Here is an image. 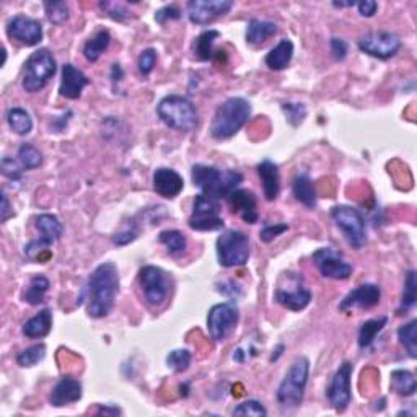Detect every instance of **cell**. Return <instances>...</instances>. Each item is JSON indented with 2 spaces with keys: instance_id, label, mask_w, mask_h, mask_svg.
<instances>
[{
  "instance_id": "obj_57",
  "label": "cell",
  "mask_w": 417,
  "mask_h": 417,
  "mask_svg": "<svg viewBox=\"0 0 417 417\" xmlns=\"http://www.w3.org/2000/svg\"><path fill=\"white\" fill-rule=\"evenodd\" d=\"M332 6L334 7H339V8H343V7H354V6H357V2H334L332 3Z\"/></svg>"
},
{
  "instance_id": "obj_56",
  "label": "cell",
  "mask_w": 417,
  "mask_h": 417,
  "mask_svg": "<svg viewBox=\"0 0 417 417\" xmlns=\"http://www.w3.org/2000/svg\"><path fill=\"white\" fill-rule=\"evenodd\" d=\"M284 349H285V348H284V344H279V346H278V348H275V349L273 350V352H274V354H273V355H271V362H275V360H278V359L280 357V355H282V354H284Z\"/></svg>"
},
{
  "instance_id": "obj_34",
  "label": "cell",
  "mask_w": 417,
  "mask_h": 417,
  "mask_svg": "<svg viewBox=\"0 0 417 417\" xmlns=\"http://www.w3.org/2000/svg\"><path fill=\"white\" fill-rule=\"evenodd\" d=\"M7 123L13 133L18 135L30 134L33 129V119L30 112L23 110V108H10V110L7 111Z\"/></svg>"
},
{
  "instance_id": "obj_29",
  "label": "cell",
  "mask_w": 417,
  "mask_h": 417,
  "mask_svg": "<svg viewBox=\"0 0 417 417\" xmlns=\"http://www.w3.org/2000/svg\"><path fill=\"white\" fill-rule=\"evenodd\" d=\"M111 43V35L108 30H100L93 35L83 46V56L88 62H96Z\"/></svg>"
},
{
  "instance_id": "obj_3",
  "label": "cell",
  "mask_w": 417,
  "mask_h": 417,
  "mask_svg": "<svg viewBox=\"0 0 417 417\" xmlns=\"http://www.w3.org/2000/svg\"><path fill=\"white\" fill-rule=\"evenodd\" d=\"M251 116V105L241 96H232L225 100L215 111L210 123V135L217 140L232 139Z\"/></svg>"
},
{
  "instance_id": "obj_45",
  "label": "cell",
  "mask_w": 417,
  "mask_h": 417,
  "mask_svg": "<svg viewBox=\"0 0 417 417\" xmlns=\"http://www.w3.org/2000/svg\"><path fill=\"white\" fill-rule=\"evenodd\" d=\"M233 416H257V417H264L268 416V411L266 407L261 405L259 401L256 400H248L241 405H238L235 409H233Z\"/></svg>"
},
{
  "instance_id": "obj_30",
  "label": "cell",
  "mask_w": 417,
  "mask_h": 417,
  "mask_svg": "<svg viewBox=\"0 0 417 417\" xmlns=\"http://www.w3.org/2000/svg\"><path fill=\"white\" fill-rule=\"evenodd\" d=\"M36 228L40 235L49 241H58L64 235V225L53 214H41L36 219Z\"/></svg>"
},
{
  "instance_id": "obj_12",
  "label": "cell",
  "mask_w": 417,
  "mask_h": 417,
  "mask_svg": "<svg viewBox=\"0 0 417 417\" xmlns=\"http://www.w3.org/2000/svg\"><path fill=\"white\" fill-rule=\"evenodd\" d=\"M354 364L344 362L339 365L332 375L330 385L326 388V396L331 407L337 412H343L348 409V406L352 401V386H350V378H352Z\"/></svg>"
},
{
  "instance_id": "obj_22",
  "label": "cell",
  "mask_w": 417,
  "mask_h": 417,
  "mask_svg": "<svg viewBox=\"0 0 417 417\" xmlns=\"http://www.w3.org/2000/svg\"><path fill=\"white\" fill-rule=\"evenodd\" d=\"M182 187H185L182 176L171 168L162 167L153 173V189L162 198L175 199L176 196H180Z\"/></svg>"
},
{
  "instance_id": "obj_1",
  "label": "cell",
  "mask_w": 417,
  "mask_h": 417,
  "mask_svg": "<svg viewBox=\"0 0 417 417\" xmlns=\"http://www.w3.org/2000/svg\"><path fill=\"white\" fill-rule=\"evenodd\" d=\"M119 292V273L114 262H103L93 271L87 284V312L92 318H103L112 310Z\"/></svg>"
},
{
  "instance_id": "obj_24",
  "label": "cell",
  "mask_w": 417,
  "mask_h": 417,
  "mask_svg": "<svg viewBox=\"0 0 417 417\" xmlns=\"http://www.w3.org/2000/svg\"><path fill=\"white\" fill-rule=\"evenodd\" d=\"M278 33V25L268 20H259V18H253L248 22L246 26V43L253 46L264 44L269 37H273Z\"/></svg>"
},
{
  "instance_id": "obj_44",
  "label": "cell",
  "mask_w": 417,
  "mask_h": 417,
  "mask_svg": "<svg viewBox=\"0 0 417 417\" xmlns=\"http://www.w3.org/2000/svg\"><path fill=\"white\" fill-rule=\"evenodd\" d=\"M139 232H140L139 223L135 222V220H130V222H128L124 225L123 230L112 235L111 240H112V243H114V245L126 246V245H129V243H133L135 238L139 237Z\"/></svg>"
},
{
  "instance_id": "obj_25",
  "label": "cell",
  "mask_w": 417,
  "mask_h": 417,
  "mask_svg": "<svg viewBox=\"0 0 417 417\" xmlns=\"http://www.w3.org/2000/svg\"><path fill=\"white\" fill-rule=\"evenodd\" d=\"M292 193L295 196V199H297L300 204L305 205V207H308V209L316 207L315 182H313L312 178L305 175V173L295 176L293 185H292Z\"/></svg>"
},
{
  "instance_id": "obj_19",
  "label": "cell",
  "mask_w": 417,
  "mask_h": 417,
  "mask_svg": "<svg viewBox=\"0 0 417 417\" xmlns=\"http://www.w3.org/2000/svg\"><path fill=\"white\" fill-rule=\"evenodd\" d=\"M83 386L82 382L78 378L72 377V375H64L60 380L56 383L53 391H51L49 402L54 407L69 406L72 402H77L82 400Z\"/></svg>"
},
{
  "instance_id": "obj_48",
  "label": "cell",
  "mask_w": 417,
  "mask_h": 417,
  "mask_svg": "<svg viewBox=\"0 0 417 417\" xmlns=\"http://www.w3.org/2000/svg\"><path fill=\"white\" fill-rule=\"evenodd\" d=\"M157 64V51L155 49H145L142 51V54L139 56V70L144 77H147L152 72L153 67Z\"/></svg>"
},
{
  "instance_id": "obj_7",
  "label": "cell",
  "mask_w": 417,
  "mask_h": 417,
  "mask_svg": "<svg viewBox=\"0 0 417 417\" xmlns=\"http://www.w3.org/2000/svg\"><path fill=\"white\" fill-rule=\"evenodd\" d=\"M58 65L49 49L41 48L28 58L25 64V74L22 78V87L26 93H37L48 85L54 77Z\"/></svg>"
},
{
  "instance_id": "obj_9",
  "label": "cell",
  "mask_w": 417,
  "mask_h": 417,
  "mask_svg": "<svg viewBox=\"0 0 417 417\" xmlns=\"http://www.w3.org/2000/svg\"><path fill=\"white\" fill-rule=\"evenodd\" d=\"M331 219L336 227L343 232V235L354 250H362L367 243L365 232V217L359 209L350 205H336L331 210Z\"/></svg>"
},
{
  "instance_id": "obj_2",
  "label": "cell",
  "mask_w": 417,
  "mask_h": 417,
  "mask_svg": "<svg viewBox=\"0 0 417 417\" xmlns=\"http://www.w3.org/2000/svg\"><path fill=\"white\" fill-rule=\"evenodd\" d=\"M194 186L199 187L201 194L207 196L210 199H227L233 191L243 182V175L235 170H219L215 167L198 165L191 170Z\"/></svg>"
},
{
  "instance_id": "obj_15",
  "label": "cell",
  "mask_w": 417,
  "mask_h": 417,
  "mask_svg": "<svg viewBox=\"0 0 417 417\" xmlns=\"http://www.w3.org/2000/svg\"><path fill=\"white\" fill-rule=\"evenodd\" d=\"M359 49L372 58L386 60L396 56L401 49V40L395 33L373 31L359 41Z\"/></svg>"
},
{
  "instance_id": "obj_16",
  "label": "cell",
  "mask_w": 417,
  "mask_h": 417,
  "mask_svg": "<svg viewBox=\"0 0 417 417\" xmlns=\"http://www.w3.org/2000/svg\"><path fill=\"white\" fill-rule=\"evenodd\" d=\"M233 6V0H191L187 2L186 12L194 25H209L230 12Z\"/></svg>"
},
{
  "instance_id": "obj_42",
  "label": "cell",
  "mask_w": 417,
  "mask_h": 417,
  "mask_svg": "<svg viewBox=\"0 0 417 417\" xmlns=\"http://www.w3.org/2000/svg\"><path fill=\"white\" fill-rule=\"evenodd\" d=\"M280 108H282L289 124L293 126V128H298L307 118V106L303 103H282Z\"/></svg>"
},
{
  "instance_id": "obj_6",
  "label": "cell",
  "mask_w": 417,
  "mask_h": 417,
  "mask_svg": "<svg viewBox=\"0 0 417 417\" xmlns=\"http://www.w3.org/2000/svg\"><path fill=\"white\" fill-rule=\"evenodd\" d=\"M274 298L279 305L290 312H302L310 305L312 292L307 287L302 274L287 271V273L280 274L278 285H275Z\"/></svg>"
},
{
  "instance_id": "obj_46",
  "label": "cell",
  "mask_w": 417,
  "mask_h": 417,
  "mask_svg": "<svg viewBox=\"0 0 417 417\" xmlns=\"http://www.w3.org/2000/svg\"><path fill=\"white\" fill-rule=\"evenodd\" d=\"M100 8L116 22H124L126 18L130 17L128 7L121 2H100Z\"/></svg>"
},
{
  "instance_id": "obj_52",
  "label": "cell",
  "mask_w": 417,
  "mask_h": 417,
  "mask_svg": "<svg viewBox=\"0 0 417 417\" xmlns=\"http://www.w3.org/2000/svg\"><path fill=\"white\" fill-rule=\"evenodd\" d=\"M357 8H359L360 15L370 18V17H373L375 13H377L378 3L373 2V0H364V2L357 3Z\"/></svg>"
},
{
  "instance_id": "obj_14",
  "label": "cell",
  "mask_w": 417,
  "mask_h": 417,
  "mask_svg": "<svg viewBox=\"0 0 417 417\" xmlns=\"http://www.w3.org/2000/svg\"><path fill=\"white\" fill-rule=\"evenodd\" d=\"M312 259L323 278L346 280L352 275V264H349L334 248H320L313 253Z\"/></svg>"
},
{
  "instance_id": "obj_10",
  "label": "cell",
  "mask_w": 417,
  "mask_h": 417,
  "mask_svg": "<svg viewBox=\"0 0 417 417\" xmlns=\"http://www.w3.org/2000/svg\"><path fill=\"white\" fill-rule=\"evenodd\" d=\"M139 282L150 307H162L171 292L170 275L158 266H144L139 271Z\"/></svg>"
},
{
  "instance_id": "obj_43",
  "label": "cell",
  "mask_w": 417,
  "mask_h": 417,
  "mask_svg": "<svg viewBox=\"0 0 417 417\" xmlns=\"http://www.w3.org/2000/svg\"><path fill=\"white\" fill-rule=\"evenodd\" d=\"M189 364H191V352L186 349L171 350L167 357V365L176 373L186 372V370L189 368Z\"/></svg>"
},
{
  "instance_id": "obj_20",
  "label": "cell",
  "mask_w": 417,
  "mask_h": 417,
  "mask_svg": "<svg viewBox=\"0 0 417 417\" xmlns=\"http://www.w3.org/2000/svg\"><path fill=\"white\" fill-rule=\"evenodd\" d=\"M90 85V78L72 64L62 65V77H60L59 93L60 96L67 100H77L80 98L83 88Z\"/></svg>"
},
{
  "instance_id": "obj_28",
  "label": "cell",
  "mask_w": 417,
  "mask_h": 417,
  "mask_svg": "<svg viewBox=\"0 0 417 417\" xmlns=\"http://www.w3.org/2000/svg\"><path fill=\"white\" fill-rule=\"evenodd\" d=\"M390 388L391 391H395L396 395L400 396H412L416 393L417 383L414 375H412L409 370H393L391 377H390Z\"/></svg>"
},
{
  "instance_id": "obj_39",
  "label": "cell",
  "mask_w": 417,
  "mask_h": 417,
  "mask_svg": "<svg viewBox=\"0 0 417 417\" xmlns=\"http://www.w3.org/2000/svg\"><path fill=\"white\" fill-rule=\"evenodd\" d=\"M18 162H20L23 170H35V168L43 165V153L33 144H22L18 148Z\"/></svg>"
},
{
  "instance_id": "obj_13",
  "label": "cell",
  "mask_w": 417,
  "mask_h": 417,
  "mask_svg": "<svg viewBox=\"0 0 417 417\" xmlns=\"http://www.w3.org/2000/svg\"><path fill=\"white\" fill-rule=\"evenodd\" d=\"M223 219L220 217V207L215 199L207 196H196L193 204V214L189 217V227L198 232H215L223 228Z\"/></svg>"
},
{
  "instance_id": "obj_27",
  "label": "cell",
  "mask_w": 417,
  "mask_h": 417,
  "mask_svg": "<svg viewBox=\"0 0 417 417\" xmlns=\"http://www.w3.org/2000/svg\"><path fill=\"white\" fill-rule=\"evenodd\" d=\"M293 58V43L290 40H282L266 56L264 62L273 70H284L289 67L290 60Z\"/></svg>"
},
{
  "instance_id": "obj_23",
  "label": "cell",
  "mask_w": 417,
  "mask_h": 417,
  "mask_svg": "<svg viewBox=\"0 0 417 417\" xmlns=\"http://www.w3.org/2000/svg\"><path fill=\"white\" fill-rule=\"evenodd\" d=\"M256 171L262 182L266 201H275L280 191V173L279 167L271 160H262L256 165Z\"/></svg>"
},
{
  "instance_id": "obj_26",
  "label": "cell",
  "mask_w": 417,
  "mask_h": 417,
  "mask_svg": "<svg viewBox=\"0 0 417 417\" xmlns=\"http://www.w3.org/2000/svg\"><path fill=\"white\" fill-rule=\"evenodd\" d=\"M51 327H53V312L44 308L23 325V334L30 339H37L48 336Z\"/></svg>"
},
{
  "instance_id": "obj_11",
  "label": "cell",
  "mask_w": 417,
  "mask_h": 417,
  "mask_svg": "<svg viewBox=\"0 0 417 417\" xmlns=\"http://www.w3.org/2000/svg\"><path fill=\"white\" fill-rule=\"evenodd\" d=\"M240 320V312L235 302L217 303L209 310L207 330L215 343H223L230 332L235 330Z\"/></svg>"
},
{
  "instance_id": "obj_4",
  "label": "cell",
  "mask_w": 417,
  "mask_h": 417,
  "mask_svg": "<svg viewBox=\"0 0 417 417\" xmlns=\"http://www.w3.org/2000/svg\"><path fill=\"white\" fill-rule=\"evenodd\" d=\"M157 114L170 129L191 133L198 128V111L193 103L181 95H168L158 103Z\"/></svg>"
},
{
  "instance_id": "obj_31",
  "label": "cell",
  "mask_w": 417,
  "mask_h": 417,
  "mask_svg": "<svg viewBox=\"0 0 417 417\" xmlns=\"http://www.w3.org/2000/svg\"><path fill=\"white\" fill-rule=\"evenodd\" d=\"M49 287L51 282L46 275H33L30 282H28L25 293H23V300H25L26 303H30V305H40V303L44 302V297L46 293H48Z\"/></svg>"
},
{
  "instance_id": "obj_47",
  "label": "cell",
  "mask_w": 417,
  "mask_h": 417,
  "mask_svg": "<svg viewBox=\"0 0 417 417\" xmlns=\"http://www.w3.org/2000/svg\"><path fill=\"white\" fill-rule=\"evenodd\" d=\"M0 168H2L3 176H7L8 180H12V181L22 180L23 167L20 165V162L13 160V158H10V157H3L2 163H0Z\"/></svg>"
},
{
  "instance_id": "obj_8",
  "label": "cell",
  "mask_w": 417,
  "mask_h": 417,
  "mask_svg": "<svg viewBox=\"0 0 417 417\" xmlns=\"http://www.w3.org/2000/svg\"><path fill=\"white\" fill-rule=\"evenodd\" d=\"M250 238L240 230H225L217 238V256L223 268L245 266L250 259Z\"/></svg>"
},
{
  "instance_id": "obj_49",
  "label": "cell",
  "mask_w": 417,
  "mask_h": 417,
  "mask_svg": "<svg viewBox=\"0 0 417 417\" xmlns=\"http://www.w3.org/2000/svg\"><path fill=\"white\" fill-rule=\"evenodd\" d=\"M289 230V225L280 222V223H274V225H266L264 228L259 232V238L264 243H271L274 238H278L279 235H282L284 232Z\"/></svg>"
},
{
  "instance_id": "obj_37",
  "label": "cell",
  "mask_w": 417,
  "mask_h": 417,
  "mask_svg": "<svg viewBox=\"0 0 417 417\" xmlns=\"http://www.w3.org/2000/svg\"><path fill=\"white\" fill-rule=\"evenodd\" d=\"M417 300V280H416V271H409L406 274L405 279V290H402L401 305L398 308V315H405L416 305Z\"/></svg>"
},
{
  "instance_id": "obj_21",
  "label": "cell",
  "mask_w": 417,
  "mask_h": 417,
  "mask_svg": "<svg viewBox=\"0 0 417 417\" xmlns=\"http://www.w3.org/2000/svg\"><path fill=\"white\" fill-rule=\"evenodd\" d=\"M232 212L240 215L243 222L256 223L259 215H257V199L253 191L248 189H235L227 198Z\"/></svg>"
},
{
  "instance_id": "obj_32",
  "label": "cell",
  "mask_w": 417,
  "mask_h": 417,
  "mask_svg": "<svg viewBox=\"0 0 417 417\" xmlns=\"http://www.w3.org/2000/svg\"><path fill=\"white\" fill-rule=\"evenodd\" d=\"M386 323H388V316L373 318V320L365 321L359 330V348L360 349L370 348V346L373 344V341L377 339L378 332L386 326Z\"/></svg>"
},
{
  "instance_id": "obj_55",
  "label": "cell",
  "mask_w": 417,
  "mask_h": 417,
  "mask_svg": "<svg viewBox=\"0 0 417 417\" xmlns=\"http://www.w3.org/2000/svg\"><path fill=\"white\" fill-rule=\"evenodd\" d=\"M0 212H2V222H6L8 219V215H10V204H8V198L7 194H2V209H0Z\"/></svg>"
},
{
  "instance_id": "obj_36",
  "label": "cell",
  "mask_w": 417,
  "mask_h": 417,
  "mask_svg": "<svg viewBox=\"0 0 417 417\" xmlns=\"http://www.w3.org/2000/svg\"><path fill=\"white\" fill-rule=\"evenodd\" d=\"M53 246V241L46 240V238L40 237L37 240H33L25 246V255L30 261L35 262H48L53 256L49 248Z\"/></svg>"
},
{
  "instance_id": "obj_40",
  "label": "cell",
  "mask_w": 417,
  "mask_h": 417,
  "mask_svg": "<svg viewBox=\"0 0 417 417\" xmlns=\"http://www.w3.org/2000/svg\"><path fill=\"white\" fill-rule=\"evenodd\" d=\"M46 355V346L44 344H35L31 348L22 350L17 355V364L20 367H35L36 364H40Z\"/></svg>"
},
{
  "instance_id": "obj_38",
  "label": "cell",
  "mask_w": 417,
  "mask_h": 417,
  "mask_svg": "<svg viewBox=\"0 0 417 417\" xmlns=\"http://www.w3.org/2000/svg\"><path fill=\"white\" fill-rule=\"evenodd\" d=\"M398 339L405 346L407 355L411 359L417 357V320H411L407 325L398 330Z\"/></svg>"
},
{
  "instance_id": "obj_33",
  "label": "cell",
  "mask_w": 417,
  "mask_h": 417,
  "mask_svg": "<svg viewBox=\"0 0 417 417\" xmlns=\"http://www.w3.org/2000/svg\"><path fill=\"white\" fill-rule=\"evenodd\" d=\"M220 37V33L217 30H209L201 33V35L196 37L194 44H193V51L194 56L199 60H210L214 58V43Z\"/></svg>"
},
{
  "instance_id": "obj_41",
  "label": "cell",
  "mask_w": 417,
  "mask_h": 417,
  "mask_svg": "<svg viewBox=\"0 0 417 417\" xmlns=\"http://www.w3.org/2000/svg\"><path fill=\"white\" fill-rule=\"evenodd\" d=\"M44 10H46V17L51 23L54 25H64L65 22L69 20V3L67 2H44Z\"/></svg>"
},
{
  "instance_id": "obj_35",
  "label": "cell",
  "mask_w": 417,
  "mask_h": 417,
  "mask_svg": "<svg viewBox=\"0 0 417 417\" xmlns=\"http://www.w3.org/2000/svg\"><path fill=\"white\" fill-rule=\"evenodd\" d=\"M158 241L167 246V250L171 256H181L186 253L187 240L180 230H163L158 235Z\"/></svg>"
},
{
  "instance_id": "obj_5",
  "label": "cell",
  "mask_w": 417,
  "mask_h": 417,
  "mask_svg": "<svg viewBox=\"0 0 417 417\" xmlns=\"http://www.w3.org/2000/svg\"><path fill=\"white\" fill-rule=\"evenodd\" d=\"M310 360L297 357L290 365L285 377L278 388V401L282 407H298L305 396Z\"/></svg>"
},
{
  "instance_id": "obj_18",
  "label": "cell",
  "mask_w": 417,
  "mask_h": 417,
  "mask_svg": "<svg viewBox=\"0 0 417 417\" xmlns=\"http://www.w3.org/2000/svg\"><path fill=\"white\" fill-rule=\"evenodd\" d=\"M382 298V289L377 284H362L357 289L350 290L346 297L341 300L339 312L352 310H370L377 307Z\"/></svg>"
},
{
  "instance_id": "obj_51",
  "label": "cell",
  "mask_w": 417,
  "mask_h": 417,
  "mask_svg": "<svg viewBox=\"0 0 417 417\" xmlns=\"http://www.w3.org/2000/svg\"><path fill=\"white\" fill-rule=\"evenodd\" d=\"M330 46H331L332 58H334L336 60H344L346 59V56H348V53H349V46L343 40V37H337V36L331 37Z\"/></svg>"
},
{
  "instance_id": "obj_54",
  "label": "cell",
  "mask_w": 417,
  "mask_h": 417,
  "mask_svg": "<svg viewBox=\"0 0 417 417\" xmlns=\"http://www.w3.org/2000/svg\"><path fill=\"white\" fill-rule=\"evenodd\" d=\"M96 414L98 416H119V414H123V411H121L118 406H111V405L103 406L101 405L100 407H98Z\"/></svg>"
},
{
  "instance_id": "obj_50",
  "label": "cell",
  "mask_w": 417,
  "mask_h": 417,
  "mask_svg": "<svg viewBox=\"0 0 417 417\" xmlns=\"http://www.w3.org/2000/svg\"><path fill=\"white\" fill-rule=\"evenodd\" d=\"M182 15L181 8L176 7V6H167L160 8V10L155 12V22L160 23V25H163V23H167L168 20H180Z\"/></svg>"
},
{
  "instance_id": "obj_53",
  "label": "cell",
  "mask_w": 417,
  "mask_h": 417,
  "mask_svg": "<svg viewBox=\"0 0 417 417\" xmlns=\"http://www.w3.org/2000/svg\"><path fill=\"white\" fill-rule=\"evenodd\" d=\"M225 284H227V285H228V289H225V287H223V285H220V284H219V289H217V290H219V292H222V293H225V295H228V297H230L232 300H233V298H237V297H238V295H240V293H241V290H240V285H238V284H235V282H233V280H228V282H225Z\"/></svg>"
},
{
  "instance_id": "obj_17",
  "label": "cell",
  "mask_w": 417,
  "mask_h": 417,
  "mask_svg": "<svg viewBox=\"0 0 417 417\" xmlns=\"http://www.w3.org/2000/svg\"><path fill=\"white\" fill-rule=\"evenodd\" d=\"M7 35L23 46H36L43 40V26L35 18L17 15L8 20Z\"/></svg>"
}]
</instances>
